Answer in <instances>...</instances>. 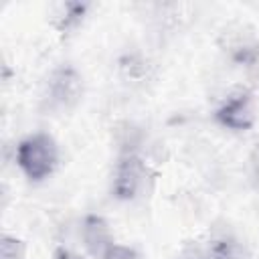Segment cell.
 Segmentation results:
<instances>
[{"label":"cell","mask_w":259,"mask_h":259,"mask_svg":"<svg viewBox=\"0 0 259 259\" xmlns=\"http://www.w3.org/2000/svg\"><path fill=\"white\" fill-rule=\"evenodd\" d=\"M57 144L47 134L28 136L18 144L16 150V162L30 180L47 178L57 166Z\"/></svg>","instance_id":"obj_1"},{"label":"cell","mask_w":259,"mask_h":259,"mask_svg":"<svg viewBox=\"0 0 259 259\" xmlns=\"http://www.w3.org/2000/svg\"><path fill=\"white\" fill-rule=\"evenodd\" d=\"M146 178H148L146 164L134 154L123 156L119 160V164L115 168V176H113V192H115V196L123 198V200L136 198L144 190Z\"/></svg>","instance_id":"obj_2"},{"label":"cell","mask_w":259,"mask_h":259,"mask_svg":"<svg viewBox=\"0 0 259 259\" xmlns=\"http://www.w3.org/2000/svg\"><path fill=\"white\" fill-rule=\"evenodd\" d=\"M217 117L223 125L241 132V130H249L255 121V105H253V97L239 89L233 95H229L225 99V103L219 107Z\"/></svg>","instance_id":"obj_3"},{"label":"cell","mask_w":259,"mask_h":259,"mask_svg":"<svg viewBox=\"0 0 259 259\" xmlns=\"http://www.w3.org/2000/svg\"><path fill=\"white\" fill-rule=\"evenodd\" d=\"M81 77L73 67L57 69L49 79V101L55 107H71L81 97Z\"/></svg>","instance_id":"obj_4"},{"label":"cell","mask_w":259,"mask_h":259,"mask_svg":"<svg viewBox=\"0 0 259 259\" xmlns=\"http://www.w3.org/2000/svg\"><path fill=\"white\" fill-rule=\"evenodd\" d=\"M83 241L87 245V249L93 255L105 257L109 253V249L113 247V239H111V231L105 225L103 219L99 217H89L83 225Z\"/></svg>","instance_id":"obj_5"},{"label":"cell","mask_w":259,"mask_h":259,"mask_svg":"<svg viewBox=\"0 0 259 259\" xmlns=\"http://www.w3.org/2000/svg\"><path fill=\"white\" fill-rule=\"evenodd\" d=\"M57 8H59V12H57V26L59 28H69V26L77 24L83 16V10H85L83 4H75V2H65V4H59Z\"/></svg>","instance_id":"obj_6"},{"label":"cell","mask_w":259,"mask_h":259,"mask_svg":"<svg viewBox=\"0 0 259 259\" xmlns=\"http://www.w3.org/2000/svg\"><path fill=\"white\" fill-rule=\"evenodd\" d=\"M237 257V245L231 239L212 241L208 247V259H235Z\"/></svg>","instance_id":"obj_7"},{"label":"cell","mask_w":259,"mask_h":259,"mask_svg":"<svg viewBox=\"0 0 259 259\" xmlns=\"http://www.w3.org/2000/svg\"><path fill=\"white\" fill-rule=\"evenodd\" d=\"M0 259H24V243L4 235L0 243Z\"/></svg>","instance_id":"obj_8"},{"label":"cell","mask_w":259,"mask_h":259,"mask_svg":"<svg viewBox=\"0 0 259 259\" xmlns=\"http://www.w3.org/2000/svg\"><path fill=\"white\" fill-rule=\"evenodd\" d=\"M103 259H138V255L127 249V247H119V245H113L109 249V253L103 257Z\"/></svg>","instance_id":"obj_9"},{"label":"cell","mask_w":259,"mask_h":259,"mask_svg":"<svg viewBox=\"0 0 259 259\" xmlns=\"http://www.w3.org/2000/svg\"><path fill=\"white\" fill-rule=\"evenodd\" d=\"M251 166H253V174H255V178L259 180V144H257V148L253 150V156H251Z\"/></svg>","instance_id":"obj_10"},{"label":"cell","mask_w":259,"mask_h":259,"mask_svg":"<svg viewBox=\"0 0 259 259\" xmlns=\"http://www.w3.org/2000/svg\"><path fill=\"white\" fill-rule=\"evenodd\" d=\"M53 259H81L79 255H75V253H71V251H65V249H61V251H57L55 253V257Z\"/></svg>","instance_id":"obj_11"}]
</instances>
